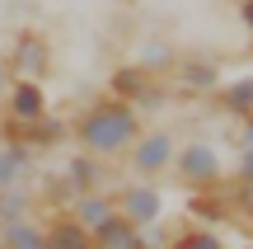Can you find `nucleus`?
<instances>
[{
	"label": "nucleus",
	"mask_w": 253,
	"mask_h": 249,
	"mask_svg": "<svg viewBox=\"0 0 253 249\" xmlns=\"http://www.w3.org/2000/svg\"><path fill=\"white\" fill-rule=\"evenodd\" d=\"M141 132H145L141 108H136V103L113 99V94L94 99L89 108L71 122V137L80 141V150H89V155H99V160L126 155V150L136 146V137H141Z\"/></svg>",
	"instance_id": "f257e3e1"
},
{
	"label": "nucleus",
	"mask_w": 253,
	"mask_h": 249,
	"mask_svg": "<svg viewBox=\"0 0 253 249\" xmlns=\"http://www.w3.org/2000/svg\"><path fill=\"white\" fill-rule=\"evenodd\" d=\"M173 155H178V146H173V137L164 127H150V132H141L136 137V146L126 150V169H131L136 179H160V174H169L173 169Z\"/></svg>",
	"instance_id": "f03ea898"
},
{
	"label": "nucleus",
	"mask_w": 253,
	"mask_h": 249,
	"mask_svg": "<svg viewBox=\"0 0 253 249\" xmlns=\"http://www.w3.org/2000/svg\"><path fill=\"white\" fill-rule=\"evenodd\" d=\"M173 174H178L183 188H220V179H225V165H220L216 146H207V141H188V146H178V155H173Z\"/></svg>",
	"instance_id": "7ed1b4c3"
},
{
	"label": "nucleus",
	"mask_w": 253,
	"mask_h": 249,
	"mask_svg": "<svg viewBox=\"0 0 253 249\" xmlns=\"http://www.w3.org/2000/svg\"><path fill=\"white\" fill-rule=\"evenodd\" d=\"M5 61H9V75H19V80H42L52 71V43L38 28H19L14 47L5 52Z\"/></svg>",
	"instance_id": "20e7f679"
},
{
	"label": "nucleus",
	"mask_w": 253,
	"mask_h": 249,
	"mask_svg": "<svg viewBox=\"0 0 253 249\" xmlns=\"http://www.w3.org/2000/svg\"><path fill=\"white\" fill-rule=\"evenodd\" d=\"M113 202H118V212L136 226V231H145V226H155L164 216V193L155 184H145V179H136V184L122 188V193H113Z\"/></svg>",
	"instance_id": "39448f33"
},
{
	"label": "nucleus",
	"mask_w": 253,
	"mask_h": 249,
	"mask_svg": "<svg viewBox=\"0 0 253 249\" xmlns=\"http://www.w3.org/2000/svg\"><path fill=\"white\" fill-rule=\"evenodd\" d=\"M155 90H160V80H155L141 61H122V66H113V75H108V94L122 99V103H136V108H145Z\"/></svg>",
	"instance_id": "423d86ee"
},
{
	"label": "nucleus",
	"mask_w": 253,
	"mask_h": 249,
	"mask_svg": "<svg viewBox=\"0 0 253 249\" xmlns=\"http://www.w3.org/2000/svg\"><path fill=\"white\" fill-rule=\"evenodd\" d=\"M5 118L9 122H38L47 113V90H42V80H9V90H5Z\"/></svg>",
	"instance_id": "0eeeda50"
},
{
	"label": "nucleus",
	"mask_w": 253,
	"mask_h": 249,
	"mask_svg": "<svg viewBox=\"0 0 253 249\" xmlns=\"http://www.w3.org/2000/svg\"><path fill=\"white\" fill-rule=\"evenodd\" d=\"M103 179H108V165H103L99 155H89V150L71 155V160H66V169H61V184H66V193H71V198L103 193Z\"/></svg>",
	"instance_id": "6e6552de"
},
{
	"label": "nucleus",
	"mask_w": 253,
	"mask_h": 249,
	"mask_svg": "<svg viewBox=\"0 0 253 249\" xmlns=\"http://www.w3.org/2000/svg\"><path fill=\"white\" fill-rule=\"evenodd\" d=\"M178 90H188V94H216L220 90V66H216V56H202V52H188V56H178Z\"/></svg>",
	"instance_id": "1a4fd4ad"
},
{
	"label": "nucleus",
	"mask_w": 253,
	"mask_h": 249,
	"mask_svg": "<svg viewBox=\"0 0 253 249\" xmlns=\"http://www.w3.org/2000/svg\"><path fill=\"white\" fill-rule=\"evenodd\" d=\"M188 216H192L197 226H211V231H216L220 221H230V216H235V207H230L216 188H197V193L188 198Z\"/></svg>",
	"instance_id": "9d476101"
},
{
	"label": "nucleus",
	"mask_w": 253,
	"mask_h": 249,
	"mask_svg": "<svg viewBox=\"0 0 253 249\" xmlns=\"http://www.w3.org/2000/svg\"><path fill=\"white\" fill-rule=\"evenodd\" d=\"M42 231H47V249H94V235L71 212L52 216V226H42Z\"/></svg>",
	"instance_id": "9b49d317"
},
{
	"label": "nucleus",
	"mask_w": 253,
	"mask_h": 249,
	"mask_svg": "<svg viewBox=\"0 0 253 249\" xmlns=\"http://www.w3.org/2000/svg\"><path fill=\"white\" fill-rule=\"evenodd\" d=\"M113 212H118L113 193H80V198H71V216L84 226V231H99Z\"/></svg>",
	"instance_id": "f8f14e48"
},
{
	"label": "nucleus",
	"mask_w": 253,
	"mask_h": 249,
	"mask_svg": "<svg viewBox=\"0 0 253 249\" xmlns=\"http://www.w3.org/2000/svg\"><path fill=\"white\" fill-rule=\"evenodd\" d=\"M216 103L230 113V118H249V113H253V75H235V80H220Z\"/></svg>",
	"instance_id": "ddd939ff"
},
{
	"label": "nucleus",
	"mask_w": 253,
	"mask_h": 249,
	"mask_svg": "<svg viewBox=\"0 0 253 249\" xmlns=\"http://www.w3.org/2000/svg\"><path fill=\"white\" fill-rule=\"evenodd\" d=\"M89 235H94V249H131V245H136V235H141V231H136V226L126 221L122 212H113L108 221H103L99 231H89Z\"/></svg>",
	"instance_id": "4468645a"
},
{
	"label": "nucleus",
	"mask_w": 253,
	"mask_h": 249,
	"mask_svg": "<svg viewBox=\"0 0 253 249\" xmlns=\"http://www.w3.org/2000/svg\"><path fill=\"white\" fill-rule=\"evenodd\" d=\"M28 160H33V150H28L24 141H5V146H0V193H5V188H14L19 179H24Z\"/></svg>",
	"instance_id": "2eb2a0df"
},
{
	"label": "nucleus",
	"mask_w": 253,
	"mask_h": 249,
	"mask_svg": "<svg viewBox=\"0 0 253 249\" xmlns=\"http://www.w3.org/2000/svg\"><path fill=\"white\" fill-rule=\"evenodd\" d=\"M0 240H5L9 249H47V231H42V226H33V221L24 216V221L0 226Z\"/></svg>",
	"instance_id": "dca6fc26"
},
{
	"label": "nucleus",
	"mask_w": 253,
	"mask_h": 249,
	"mask_svg": "<svg viewBox=\"0 0 253 249\" xmlns=\"http://www.w3.org/2000/svg\"><path fill=\"white\" fill-rule=\"evenodd\" d=\"M136 61H141L150 75H160V71H173V66H178V52H173L169 43H160V38H155V43L141 47V56H136Z\"/></svg>",
	"instance_id": "f3484780"
},
{
	"label": "nucleus",
	"mask_w": 253,
	"mask_h": 249,
	"mask_svg": "<svg viewBox=\"0 0 253 249\" xmlns=\"http://www.w3.org/2000/svg\"><path fill=\"white\" fill-rule=\"evenodd\" d=\"M28 207H33V198L24 193V188H5V193H0V226H9V221H24L28 216Z\"/></svg>",
	"instance_id": "a211bd4d"
},
{
	"label": "nucleus",
	"mask_w": 253,
	"mask_h": 249,
	"mask_svg": "<svg viewBox=\"0 0 253 249\" xmlns=\"http://www.w3.org/2000/svg\"><path fill=\"white\" fill-rule=\"evenodd\" d=\"M173 249H225V240H220V231H211V226H192V231L178 235Z\"/></svg>",
	"instance_id": "6ab92c4d"
},
{
	"label": "nucleus",
	"mask_w": 253,
	"mask_h": 249,
	"mask_svg": "<svg viewBox=\"0 0 253 249\" xmlns=\"http://www.w3.org/2000/svg\"><path fill=\"white\" fill-rule=\"evenodd\" d=\"M230 207H235L239 221L253 226V184H235V193H230Z\"/></svg>",
	"instance_id": "aec40b11"
},
{
	"label": "nucleus",
	"mask_w": 253,
	"mask_h": 249,
	"mask_svg": "<svg viewBox=\"0 0 253 249\" xmlns=\"http://www.w3.org/2000/svg\"><path fill=\"white\" fill-rule=\"evenodd\" d=\"M235 184H253V150H239V160H235Z\"/></svg>",
	"instance_id": "412c9836"
},
{
	"label": "nucleus",
	"mask_w": 253,
	"mask_h": 249,
	"mask_svg": "<svg viewBox=\"0 0 253 249\" xmlns=\"http://www.w3.org/2000/svg\"><path fill=\"white\" fill-rule=\"evenodd\" d=\"M235 14H239V28L253 38V0H239V5H235Z\"/></svg>",
	"instance_id": "4be33fe9"
},
{
	"label": "nucleus",
	"mask_w": 253,
	"mask_h": 249,
	"mask_svg": "<svg viewBox=\"0 0 253 249\" xmlns=\"http://www.w3.org/2000/svg\"><path fill=\"white\" fill-rule=\"evenodd\" d=\"M239 150H253V113L239 118Z\"/></svg>",
	"instance_id": "5701e85b"
},
{
	"label": "nucleus",
	"mask_w": 253,
	"mask_h": 249,
	"mask_svg": "<svg viewBox=\"0 0 253 249\" xmlns=\"http://www.w3.org/2000/svg\"><path fill=\"white\" fill-rule=\"evenodd\" d=\"M9 80H14V75H9V61H5V52H0V99H5V90H9Z\"/></svg>",
	"instance_id": "b1692460"
},
{
	"label": "nucleus",
	"mask_w": 253,
	"mask_h": 249,
	"mask_svg": "<svg viewBox=\"0 0 253 249\" xmlns=\"http://www.w3.org/2000/svg\"><path fill=\"white\" fill-rule=\"evenodd\" d=\"M131 249H155V245H150V240H145V235H136V245H131Z\"/></svg>",
	"instance_id": "393cba45"
},
{
	"label": "nucleus",
	"mask_w": 253,
	"mask_h": 249,
	"mask_svg": "<svg viewBox=\"0 0 253 249\" xmlns=\"http://www.w3.org/2000/svg\"><path fill=\"white\" fill-rule=\"evenodd\" d=\"M0 249H9V245H5V240H0Z\"/></svg>",
	"instance_id": "a878e982"
},
{
	"label": "nucleus",
	"mask_w": 253,
	"mask_h": 249,
	"mask_svg": "<svg viewBox=\"0 0 253 249\" xmlns=\"http://www.w3.org/2000/svg\"><path fill=\"white\" fill-rule=\"evenodd\" d=\"M230 5H239V0H230Z\"/></svg>",
	"instance_id": "bb28decb"
},
{
	"label": "nucleus",
	"mask_w": 253,
	"mask_h": 249,
	"mask_svg": "<svg viewBox=\"0 0 253 249\" xmlns=\"http://www.w3.org/2000/svg\"><path fill=\"white\" fill-rule=\"evenodd\" d=\"M0 146H5V137H0Z\"/></svg>",
	"instance_id": "cd10ccee"
}]
</instances>
